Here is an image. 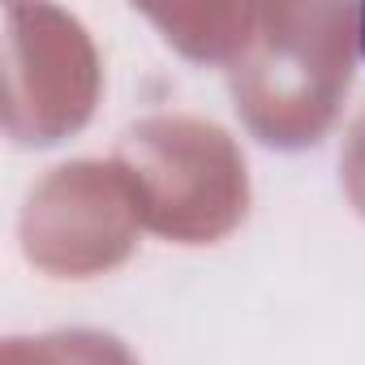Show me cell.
<instances>
[{"instance_id": "1", "label": "cell", "mask_w": 365, "mask_h": 365, "mask_svg": "<svg viewBox=\"0 0 365 365\" xmlns=\"http://www.w3.org/2000/svg\"><path fill=\"white\" fill-rule=\"evenodd\" d=\"M356 35H361V56H365V9H361V26H356Z\"/></svg>"}]
</instances>
